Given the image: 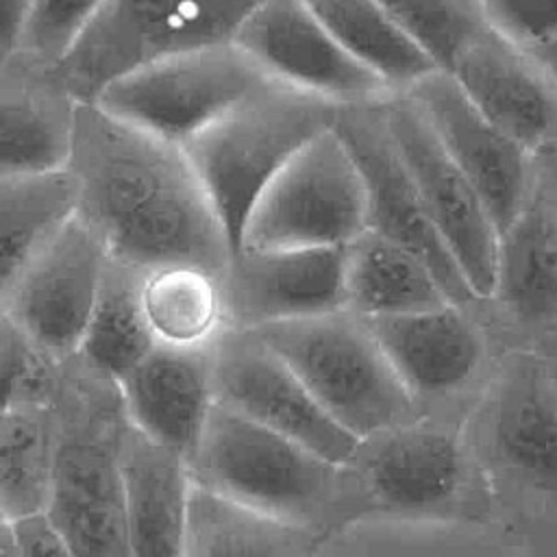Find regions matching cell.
<instances>
[{
  "label": "cell",
  "instance_id": "cell-1",
  "mask_svg": "<svg viewBox=\"0 0 557 557\" xmlns=\"http://www.w3.org/2000/svg\"><path fill=\"white\" fill-rule=\"evenodd\" d=\"M65 170L74 215L109 259L141 274L194 265L218 276L231 261L224 228L178 146L81 102Z\"/></svg>",
  "mask_w": 557,
  "mask_h": 557
},
{
  "label": "cell",
  "instance_id": "cell-2",
  "mask_svg": "<svg viewBox=\"0 0 557 557\" xmlns=\"http://www.w3.org/2000/svg\"><path fill=\"white\" fill-rule=\"evenodd\" d=\"M54 466L46 518L76 557H131L120 472L124 407L117 381L78 352L59 359Z\"/></svg>",
  "mask_w": 557,
  "mask_h": 557
},
{
  "label": "cell",
  "instance_id": "cell-3",
  "mask_svg": "<svg viewBox=\"0 0 557 557\" xmlns=\"http://www.w3.org/2000/svg\"><path fill=\"white\" fill-rule=\"evenodd\" d=\"M487 470L461 440L431 422H407L359 442L342 463V527L363 518L476 522L490 516Z\"/></svg>",
  "mask_w": 557,
  "mask_h": 557
},
{
  "label": "cell",
  "instance_id": "cell-4",
  "mask_svg": "<svg viewBox=\"0 0 557 557\" xmlns=\"http://www.w3.org/2000/svg\"><path fill=\"white\" fill-rule=\"evenodd\" d=\"M187 470L196 487L320 537L342 527V466L226 407H211Z\"/></svg>",
  "mask_w": 557,
  "mask_h": 557
},
{
  "label": "cell",
  "instance_id": "cell-5",
  "mask_svg": "<svg viewBox=\"0 0 557 557\" xmlns=\"http://www.w3.org/2000/svg\"><path fill=\"white\" fill-rule=\"evenodd\" d=\"M337 109L270 81L181 146L233 255L263 189L307 141L333 128Z\"/></svg>",
  "mask_w": 557,
  "mask_h": 557
},
{
  "label": "cell",
  "instance_id": "cell-6",
  "mask_svg": "<svg viewBox=\"0 0 557 557\" xmlns=\"http://www.w3.org/2000/svg\"><path fill=\"white\" fill-rule=\"evenodd\" d=\"M252 333L300 379L350 435L368 440L413 422L416 400L398 381L366 320L342 309Z\"/></svg>",
  "mask_w": 557,
  "mask_h": 557
},
{
  "label": "cell",
  "instance_id": "cell-7",
  "mask_svg": "<svg viewBox=\"0 0 557 557\" xmlns=\"http://www.w3.org/2000/svg\"><path fill=\"white\" fill-rule=\"evenodd\" d=\"M263 0H107L59 63L78 102L124 72L168 54L228 44Z\"/></svg>",
  "mask_w": 557,
  "mask_h": 557
},
{
  "label": "cell",
  "instance_id": "cell-8",
  "mask_svg": "<svg viewBox=\"0 0 557 557\" xmlns=\"http://www.w3.org/2000/svg\"><path fill=\"white\" fill-rule=\"evenodd\" d=\"M268 83L228 41L137 65L104 85L91 104L181 148Z\"/></svg>",
  "mask_w": 557,
  "mask_h": 557
},
{
  "label": "cell",
  "instance_id": "cell-9",
  "mask_svg": "<svg viewBox=\"0 0 557 557\" xmlns=\"http://www.w3.org/2000/svg\"><path fill=\"white\" fill-rule=\"evenodd\" d=\"M366 228L361 172L335 128H329L307 141L263 189L239 250L342 248Z\"/></svg>",
  "mask_w": 557,
  "mask_h": 557
},
{
  "label": "cell",
  "instance_id": "cell-10",
  "mask_svg": "<svg viewBox=\"0 0 557 557\" xmlns=\"http://www.w3.org/2000/svg\"><path fill=\"white\" fill-rule=\"evenodd\" d=\"M485 324L509 348L542 350L557 337V148L533 157L527 196L498 233Z\"/></svg>",
  "mask_w": 557,
  "mask_h": 557
},
{
  "label": "cell",
  "instance_id": "cell-11",
  "mask_svg": "<svg viewBox=\"0 0 557 557\" xmlns=\"http://www.w3.org/2000/svg\"><path fill=\"white\" fill-rule=\"evenodd\" d=\"M479 409L481 459L557 505V372L550 357L505 348Z\"/></svg>",
  "mask_w": 557,
  "mask_h": 557
},
{
  "label": "cell",
  "instance_id": "cell-12",
  "mask_svg": "<svg viewBox=\"0 0 557 557\" xmlns=\"http://www.w3.org/2000/svg\"><path fill=\"white\" fill-rule=\"evenodd\" d=\"M379 111L389 141L409 172L440 239L470 292L485 300L494 283L498 231L487 207L444 152L420 109L405 94L387 96Z\"/></svg>",
  "mask_w": 557,
  "mask_h": 557
},
{
  "label": "cell",
  "instance_id": "cell-13",
  "mask_svg": "<svg viewBox=\"0 0 557 557\" xmlns=\"http://www.w3.org/2000/svg\"><path fill=\"white\" fill-rule=\"evenodd\" d=\"M215 405L226 407L333 463L359 448L300 379L252 331H222L211 344Z\"/></svg>",
  "mask_w": 557,
  "mask_h": 557
},
{
  "label": "cell",
  "instance_id": "cell-14",
  "mask_svg": "<svg viewBox=\"0 0 557 557\" xmlns=\"http://www.w3.org/2000/svg\"><path fill=\"white\" fill-rule=\"evenodd\" d=\"M233 44L268 81L339 109L394 96L335 41L305 0H263L242 22Z\"/></svg>",
  "mask_w": 557,
  "mask_h": 557
},
{
  "label": "cell",
  "instance_id": "cell-15",
  "mask_svg": "<svg viewBox=\"0 0 557 557\" xmlns=\"http://www.w3.org/2000/svg\"><path fill=\"white\" fill-rule=\"evenodd\" d=\"M109 255L76 218L65 220L15 281L4 313L44 355H76Z\"/></svg>",
  "mask_w": 557,
  "mask_h": 557
},
{
  "label": "cell",
  "instance_id": "cell-16",
  "mask_svg": "<svg viewBox=\"0 0 557 557\" xmlns=\"http://www.w3.org/2000/svg\"><path fill=\"white\" fill-rule=\"evenodd\" d=\"M335 133L348 148L366 187L368 228L416 255L440 281L450 302L479 305L440 239L420 194L398 159L379 104L337 109Z\"/></svg>",
  "mask_w": 557,
  "mask_h": 557
},
{
  "label": "cell",
  "instance_id": "cell-17",
  "mask_svg": "<svg viewBox=\"0 0 557 557\" xmlns=\"http://www.w3.org/2000/svg\"><path fill=\"white\" fill-rule=\"evenodd\" d=\"M218 281L224 331L342 311L344 246L237 250Z\"/></svg>",
  "mask_w": 557,
  "mask_h": 557
},
{
  "label": "cell",
  "instance_id": "cell-18",
  "mask_svg": "<svg viewBox=\"0 0 557 557\" xmlns=\"http://www.w3.org/2000/svg\"><path fill=\"white\" fill-rule=\"evenodd\" d=\"M405 96L413 100L444 152L472 183L500 233L527 196L535 154L479 113L446 72L422 78Z\"/></svg>",
  "mask_w": 557,
  "mask_h": 557
},
{
  "label": "cell",
  "instance_id": "cell-19",
  "mask_svg": "<svg viewBox=\"0 0 557 557\" xmlns=\"http://www.w3.org/2000/svg\"><path fill=\"white\" fill-rule=\"evenodd\" d=\"M366 324L413 400L459 392L490 361L494 335L481 302H446L426 311L370 318Z\"/></svg>",
  "mask_w": 557,
  "mask_h": 557
},
{
  "label": "cell",
  "instance_id": "cell-20",
  "mask_svg": "<svg viewBox=\"0 0 557 557\" xmlns=\"http://www.w3.org/2000/svg\"><path fill=\"white\" fill-rule=\"evenodd\" d=\"M446 74L479 113L529 152L557 148V87L527 50L485 26Z\"/></svg>",
  "mask_w": 557,
  "mask_h": 557
},
{
  "label": "cell",
  "instance_id": "cell-21",
  "mask_svg": "<svg viewBox=\"0 0 557 557\" xmlns=\"http://www.w3.org/2000/svg\"><path fill=\"white\" fill-rule=\"evenodd\" d=\"M76 96L59 65L15 52L0 63V176L63 172L70 161Z\"/></svg>",
  "mask_w": 557,
  "mask_h": 557
},
{
  "label": "cell",
  "instance_id": "cell-22",
  "mask_svg": "<svg viewBox=\"0 0 557 557\" xmlns=\"http://www.w3.org/2000/svg\"><path fill=\"white\" fill-rule=\"evenodd\" d=\"M211 344L198 348L154 344L117 381L126 420L185 461L194 455L215 405Z\"/></svg>",
  "mask_w": 557,
  "mask_h": 557
},
{
  "label": "cell",
  "instance_id": "cell-23",
  "mask_svg": "<svg viewBox=\"0 0 557 557\" xmlns=\"http://www.w3.org/2000/svg\"><path fill=\"white\" fill-rule=\"evenodd\" d=\"M120 472L131 557H185L191 496L187 461L124 420Z\"/></svg>",
  "mask_w": 557,
  "mask_h": 557
},
{
  "label": "cell",
  "instance_id": "cell-24",
  "mask_svg": "<svg viewBox=\"0 0 557 557\" xmlns=\"http://www.w3.org/2000/svg\"><path fill=\"white\" fill-rule=\"evenodd\" d=\"M450 302L435 274L409 250L366 228L344 246V309L370 320Z\"/></svg>",
  "mask_w": 557,
  "mask_h": 557
},
{
  "label": "cell",
  "instance_id": "cell-25",
  "mask_svg": "<svg viewBox=\"0 0 557 557\" xmlns=\"http://www.w3.org/2000/svg\"><path fill=\"white\" fill-rule=\"evenodd\" d=\"M320 540L191 483L185 557H318Z\"/></svg>",
  "mask_w": 557,
  "mask_h": 557
},
{
  "label": "cell",
  "instance_id": "cell-26",
  "mask_svg": "<svg viewBox=\"0 0 557 557\" xmlns=\"http://www.w3.org/2000/svg\"><path fill=\"white\" fill-rule=\"evenodd\" d=\"M335 41L392 94H405L440 72L396 26L379 0H305Z\"/></svg>",
  "mask_w": 557,
  "mask_h": 557
},
{
  "label": "cell",
  "instance_id": "cell-27",
  "mask_svg": "<svg viewBox=\"0 0 557 557\" xmlns=\"http://www.w3.org/2000/svg\"><path fill=\"white\" fill-rule=\"evenodd\" d=\"M74 200L67 170L0 176V311L30 259L74 215Z\"/></svg>",
  "mask_w": 557,
  "mask_h": 557
},
{
  "label": "cell",
  "instance_id": "cell-28",
  "mask_svg": "<svg viewBox=\"0 0 557 557\" xmlns=\"http://www.w3.org/2000/svg\"><path fill=\"white\" fill-rule=\"evenodd\" d=\"M141 281V272L113 259L107 261L78 348L89 366L113 381L133 370L157 344L144 315Z\"/></svg>",
  "mask_w": 557,
  "mask_h": 557
},
{
  "label": "cell",
  "instance_id": "cell-29",
  "mask_svg": "<svg viewBox=\"0 0 557 557\" xmlns=\"http://www.w3.org/2000/svg\"><path fill=\"white\" fill-rule=\"evenodd\" d=\"M220 276L194 265H170L144 274L141 305L157 344L209 346L222 331Z\"/></svg>",
  "mask_w": 557,
  "mask_h": 557
},
{
  "label": "cell",
  "instance_id": "cell-30",
  "mask_svg": "<svg viewBox=\"0 0 557 557\" xmlns=\"http://www.w3.org/2000/svg\"><path fill=\"white\" fill-rule=\"evenodd\" d=\"M52 466V407L4 411L0 416V505L9 522L46 511Z\"/></svg>",
  "mask_w": 557,
  "mask_h": 557
},
{
  "label": "cell",
  "instance_id": "cell-31",
  "mask_svg": "<svg viewBox=\"0 0 557 557\" xmlns=\"http://www.w3.org/2000/svg\"><path fill=\"white\" fill-rule=\"evenodd\" d=\"M396 26L448 72L461 48L487 24L474 0H379Z\"/></svg>",
  "mask_w": 557,
  "mask_h": 557
},
{
  "label": "cell",
  "instance_id": "cell-32",
  "mask_svg": "<svg viewBox=\"0 0 557 557\" xmlns=\"http://www.w3.org/2000/svg\"><path fill=\"white\" fill-rule=\"evenodd\" d=\"M54 363L17 324L0 311V416L13 407H44L50 400Z\"/></svg>",
  "mask_w": 557,
  "mask_h": 557
},
{
  "label": "cell",
  "instance_id": "cell-33",
  "mask_svg": "<svg viewBox=\"0 0 557 557\" xmlns=\"http://www.w3.org/2000/svg\"><path fill=\"white\" fill-rule=\"evenodd\" d=\"M104 2L107 0H33L17 52L59 65Z\"/></svg>",
  "mask_w": 557,
  "mask_h": 557
},
{
  "label": "cell",
  "instance_id": "cell-34",
  "mask_svg": "<svg viewBox=\"0 0 557 557\" xmlns=\"http://www.w3.org/2000/svg\"><path fill=\"white\" fill-rule=\"evenodd\" d=\"M485 24L531 52L557 37V0H474Z\"/></svg>",
  "mask_w": 557,
  "mask_h": 557
},
{
  "label": "cell",
  "instance_id": "cell-35",
  "mask_svg": "<svg viewBox=\"0 0 557 557\" xmlns=\"http://www.w3.org/2000/svg\"><path fill=\"white\" fill-rule=\"evenodd\" d=\"M11 533L20 557H76L46 513L13 520Z\"/></svg>",
  "mask_w": 557,
  "mask_h": 557
},
{
  "label": "cell",
  "instance_id": "cell-36",
  "mask_svg": "<svg viewBox=\"0 0 557 557\" xmlns=\"http://www.w3.org/2000/svg\"><path fill=\"white\" fill-rule=\"evenodd\" d=\"M30 4L33 0H0V63L20 50Z\"/></svg>",
  "mask_w": 557,
  "mask_h": 557
},
{
  "label": "cell",
  "instance_id": "cell-37",
  "mask_svg": "<svg viewBox=\"0 0 557 557\" xmlns=\"http://www.w3.org/2000/svg\"><path fill=\"white\" fill-rule=\"evenodd\" d=\"M529 54L537 61V65L546 72V76L557 87V37L553 41H548L546 46H542L537 50H531Z\"/></svg>",
  "mask_w": 557,
  "mask_h": 557
},
{
  "label": "cell",
  "instance_id": "cell-38",
  "mask_svg": "<svg viewBox=\"0 0 557 557\" xmlns=\"http://www.w3.org/2000/svg\"><path fill=\"white\" fill-rule=\"evenodd\" d=\"M0 557H20L13 533H11V524L0 533Z\"/></svg>",
  "mask_w": 557,
  "mask_h": 557
},
{
  "label": "cell",
  "instance_id": "cell-39",
  "mask_svg": "<svg viewBox=\"0 0 557 557\" xmlns=\"http://www.w3.org/2000/svg\"><path fill=\"white\" fill-rule=\"evenodd\" d=\"M11 522H9V518H7V513H4V509H2V505H0V533L9 527Z\"/></svg>",
  "mask_w": 557,
  "mask_h": 557
},
{
  "label": "cell",
  "instance_id": "cell-40",
  "mask_svg": "<svg viewBox=\"0 0 557 557\" xmlns=\"http://www.w3.org/2000/svg\"><path fill=\"white\" fill-rule=\"evenodd\" d=\"M550 346L555 348V355H546V357H550V359H555V361H557V337L550 342Z\"/></svg>",
  "mask_w": 557,
  "mask_h": 557
},
{
  "label": "cell",
  "instance_id": "cell-41",
  "mask_svg": "<svg viewBox=\"0 0 557 557\" xmlns=\"http://www.w3.org/2000/svg\"><path fill=\"white\" fill-rule=\"evenodd\" d=\"M550 361H553V366H555V372H557V361H555V359H550Z\"/></svg>",
  "mask_w": 557,
  "mask_h": 557
}]
</instances>
